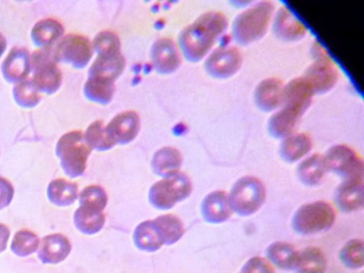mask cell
I'll list each match as a JSON object with an SVG mask.
<instances>
[{"label":"cell","mask_w":364,"mask_h":273,"mask_svg":"<svg viewBox=\"0 0 364 273\" xmlns=\"http://www.w3.org/2000/svg\"><path fill=\"white\" fill-rule=\"evenodd\" d=\"M116 85L114 81L99 77H88L85 83V96L93 102L108 105L114 98Z\"/></svg>","instance_id":"32"},{"label":"cell","mask_w":364,"mask_h":273,"mask_svg":"<svg viewBox=\"0 0 364 273\" xmlns=\"http://www.w3.org/2000/svg\"><path fill=\"white\" fill-rule=\"evenodd\" d=\"M228 19L223 13L208 11L186 26L178 36V47L189 62H199L210 53L217 38L225 31Z\"/></svg>","instance_id":"1"},{"label":"cell","mask_w":364,"mask_h":273,"mask_svg":"<svg viewBox=\"0 0 364 273\" xmlns=\"http://www.w3.org/2000/svg\"><path fill=\"white\" fill-rule=\"evenodd\" d=\"M274 34L284 42H296L306 34V27L302 21L287 6H282L277 12L274 21Z\"/></svg>","instance_id":"18"},{"label":"cell","mask_w":364,"mask_h":273,"mask_svg":"<svg viewBox=\"0 0 364 273\" xmlns=\"http://www.w3.org/2000/svg\"><path fill=\"white\" fill-rule=\"evenodd\" d=\"M274 6L270 1H261L242 11L234 19L232 36L240 45H249L263 38L269 28Z\"/></svg>","instance_id":"2"},{"label":"cell","mask_w":364,"mask_h":273,"mask_svg":"<svg viewBox=\"0 0 364 273\" xmlns=\"http://www.w3.org/2000/svg\"><path fill=\"white\" fill-rule=\"evenodd\" d=\"M334 202L343 213H350L364 206L363 178L346 179L336 188Z\"/></svg>","instance_id":"15"},{"label":"cell","mask_w":364,"mask_h":273,"mask_svg":"<svg viewBox=\"0 0 364 273\" xmlns=\"http://www.w3.org/2000/svg\"><path fill=\"white\" fill-rule=\"evenodd\" d=\"M71 251L72 243L69 238L56 232L42 239L38 250V257L43 264H57L67 259Z\"/></svg>","instance_id":"17"},{"label":"cell","mask_w":364,"mask_h":273,"mask_svg":"<svg viewBox=\"0 0 364 273\" xmlns=\"http://www.w3.org/2000/svg\"><path fill=\"white\" fill-rule=\"evenodd\" d=\"M39 236L31 230H21L14 234L11 241L12 253L18 257H27L31 254L36 253L40 247Z\"/></svg>","instance_id":"35"},{"label":"cell","mask_w":364,"mask_h":273,"mask_svg":"<svg viewBox=\"0 0 364 273\" xmlns=\"http://www.w3.org/2000/svg\"><path fill=\"white\" fill-rule=\"evenodd\" d=\"M73 219L74 225L80 232L95 235L105 225L106 215L104 211L80 206L76 209Z\"/></svg>","instance_id":"30"},{"label":"cell","mask_w":364,"mask_h":273,"mask_svg":"<svg viewBox=\"0 0 364 273\" xmlns=\"http://www.w3.org/2000/svg\"><path fill=\"white\" fill-rule=\"evenodd\" d=\"M57 62L70 64L82 70L88 65L93 57L92 43L80 34H67L54 48Z\"/></svg>","instance_id":"9"},{"label":"cell","mask_w":364,"mask_h":273,"mask_svg":"<svg viewBox=\"0 0 364 273\" xmlns=\"http://www.w3.org/2000/svg\"><path fill=\"white\" fill-rule=\"evenodd\" d=\"M91 147L85 139L84 132L73 130L63 134L56 145V155L65 174L77 178L85 174Z\"/></svg>","instance_id":"3"},{"label":"cell","mask_w":364,"mask_h":273,"mask_svg":"<svg viewBox=\"0 0 364 273\" xmlns=\"http://www.w3.org/2000/svg\"><path fill=\"white\" fill-rule=\"evenodd\" d=\"M265 200V186L257 177L250 175L236 181L229 193L232 211L240 217L255 215L263 206Z\"/></svg>","instance_id":"4"},{"label":"cell","mask_w":364,"mask_h":273,"mask_svg":"<svg viewBox=\"0 0 364 273\" xmlns=\"http://www.w3.org/2000/svg\"><path fill=\"white\" fill-rule=\"evenodd\" d=\"M31 81L40 93H56L63 83V73L59 70L53 47L40 48L31 55Z\"/></svg>","instance_id":"7"},{"label":"cell","mask_w":364,"mask_h":273,"mask_svg":"<svg viewBox=\"0 0 364 273\" xmlns=\"http://www.w3.org/2000/svg\"><path fill=\"white\" fill-rule=\"evenodd\" d=\"M313 96L312 89L301 77L291 79L283 87V108L291 109L302 117L312 104Z\"/></svg>","instance_id":"16"},{"label":"cell","mask_w":364,"mask_h":273,"mask_svg":"<svg viewBox=\"0 0 364 273\" xmlns=\"http://www.w3.org/2000/svg\"><path fill=\"white\" fill-rule=\"evenodd\" d=\"M312 147L313 142L311 136L304 132H298L283 139L279 153L284 161L294 164L308 155Z\"/></svg>","instance_id":"23"},{"label":"cell","mask_w":364,"mask_h":273,"mask_svg":"<svg viewBox=\"0 0 364 273\" xmlns=\"http://www.w3.org/2000/svg\"><path fill=\"white\" fill-rule=\"evenodd\" d=\"M164 245H172L182 239L185 234V226L182 220L176 215L168 213V215H159L153 220Z\"/></svg>","instance_id":"31"},{"label":"cell","mask_w":364,"mask_h":273,"mask_svg":"<svg viewBox=\"0 0 364 273\" xmlns=\"http://www.w3.org/2000/svg\"><path fill=\"white\" fill-rule=\"evenodd\" d=\"M242 65V53L234 46H223L215 49L204 63L208 74L217 79L231 78L240 70Z\"/></svg>","instance_id":"11"},{"label":"cell","mask_w":364,"mask_h":273,"mask_svg":"<svg viewBox=\"0 0 364 273\" xmlns=\"http://www.w3.org/2000/svg\"><path fill=\"white\" fill-rule=\"evenodd\" d=\"M11 230L6 224L0 223V253L6 251L9 242Z\"/></svg>","instance_id":"42"},{"label":"cell","mask_w":364,"mask_h":273,"mask_svg":"<svg viewBox=\"0 0 364 273\" xmlns=\"http://www.w3.org/2000/svg\"><path fill=\"white\" fill-rule=\"evenodd\" d=\"M78 200L80 206L103 211L108 203V194L101 186L91 185L80 192Z\"/></svg>","instance_id":"39"},{"label":"cell","mask_w":364,"mask_h":273,"mask_svg":"<svg viewBox=\"0 0 364 273\" xmlns=\"http://www.w3.org/2000/svg\"><path fill=\"white\" fill-rule=\"evenodd\" d=\"M182 164V153L172 146H164L155 151L151 161L153 172L163 178L180 172Z\"/></svg>","instance_id":"21"},{"label":"cell","mask_w":364,"mask_h":273,"mask_svg":"<svg viewBox=\"0 0 364 273\" xmlns=\"http://www.w3.org/2000/svg\"><path fill=\"white\" fill-rule=\"evenodd\" d=\"M341 262L349 269H360L364 266V245L359 239L347 241L340 251Z\"/></svg>","instance_id":"36"},{"label":"cell","mask_w":364,"mask_h":273,"mask_svg":"<svg viewBox=\"0 0 364 273\" xmlns=\"http://www.w3.org/2000/svg\"><path fill=\"white\" fill-rule=\"evenodd\" d=\"M14 196V187L5 177H0V210L11 204Z\"/></svg>","instance_id":"41"},{"label":"cell","mask_w":364,"mask_h":273,"mask_svg":"<svg viewBox=\"0 0 364 273\" xmlns=\"http://www.w3.org/2000/svg\"><path fill=\"white\" fill-rule=\"evenodd\" d=\"M315 60L301 77L314 94H326L338 80V72L331 58L325 53H315Z\"/></svg>","instance_id":"10"},{"label":"cell","mask_w":364,"mask_h":273,"mask_svg":"<svg viewBox=\"0 0 364 273\" xmlns=\"http://www.w3.org/2000/svg\"><path fill=\"white\" fill-rule=\"evenodd\" d=\"M301 115L291 109L282 108L270 117L267 128L270 136L276 139H285L291 136Z\"/></svg>","instance_id":"28"},{"label":"cell","mask_w":364,"mask_h":273,"mask_svg":"<svg viewBox=\"0 0 364 273\" xmlns=\"http://www.w3.org/2000/svg\"><path fill=\"white\" fill-rule=\"evenodd\" d=\"M282 81L278 78H267L262 80L255 90V105L264 112H272L282 106Z\"/></svg>","instance_id":"20"},{"label":"cell","mask_w":364,"mask_h":273,"mask_svg":"<svg viewBox=\"0 0 364 273\" xmlns=\"http://www.w3.org/2000/svg\"><path fill=\"white\" fill-rule=\"evenodd\" d=\"M84 134L91 149H95L97 151H109L116 145L108 134L106 124L102 119H97L91 123Z\"/></svg>","instance_id":"34"},{"label":"cell","mask_w":364,"mask_h":273,"mask_svg":"<svg viewBox=\"0 0 364 273\" xmlns=\"http://www.w3.org/2000/svg\"><path fill=\"white\" fill-rule=\"evenodd\" d=\"M139 115L133 110L123 111L118 113L112 121L106 125L110 138L116 144L125 145L135 140L140 132Z\"/></svg>","instance_id":"13"},{"label":"cell","mask_w":364,"mask_h":273,"mask_svg":"<svg viewBox=\"0 0 364 273\" xmlns=\"http://www.w3.org/2000/svg\"><path fill=\"white\" fill-rule=\"evenodd\" d=\"M133 240L138 250L149 252V253L159 251L164 245L153 220H146V221L141 222L135 228Z\"/></svg>","instance_id":"29"},{"label":"cell","mask_w":364,"mask_h":273,"mask_svg":"<svg viewBox=\"0 0 364 273\" xmlns=\"http://www.w3.org/2000/svg\"><path fill=\"white\" fill-rule=\"evenodd\" d=\"M6 49H7V40H6L4 34L0 32V58H1V55H4Z\"/></svg>","instance_id":"43"},{"label":"cell","mask_w":364,"mask_h":273,"mask_svg":"<svg viewBox=\"0 0 364 273\" xmlns=\"http://www.w3.org/2000/svg\"><path fill=\"white\" fill-rule=\"evenodd\" d=\"M127 61L122 53L112 55H97L88 70V77H99L116 81L124 72Z\"/></svg>","instance_id":"22"},{"label":"cell","mask_w":364,"mask_h":273,"mask_svg":"<svg viewBox=\"0 0 364 273\" xmlns=\"http://www.w3.org/2000/svg\"><path fill=\"white\" fill-rule=\"evenodd\" d=\"M336 222V211L325 200L308 203L296 210L291 228L300 235H314L326 232Z\"/></svg>","instance_id":"5"},{"label":"cell","mask_w":364,"mask_h":273,"mask_svg":"<svg viewBox=\"0 0 364 273\" xmlns=\"http://www.w3.org/2000/svg\"><path fill=\"white\" fill-rule=\"evenodd\" d=\"M229 194L223 190L210 192L201 203V215L208 223H223L231 218Z\"/></svg>","instance_id":"19"},{"label":"cell","mask_w":364,"mask_h":273,"mask_svg":"<svg viewBox=\"0 0 364 273\" xmlns=\"http://www.w3.org/2000/svg\"><path fill=\"white\" fill-rule=\"evenodd\" d=\"M78 185L67 179L57 178L50 181L48 187V198L52 204L58 207L73 205L78 198Z\"/></svg>","instance_id":"27"},{"label":"cell","mask_w":364,"mask_h":273,"mask_svg":"<svg viewBox=\"0 0 364 273\" xmlns=\"http://www.w3.org/2000/svg\"><path fill=\"white\" fill-rule=\"evenodd\" d=\"M193 186L188 175L178 172L156 181L149 191V200L155 208L169 210L176 203L189 198Z\"/></svg>","instance_id":"6"},{"label":"cell","mask_w":364,"mask_h":273,"mask_svg":"<svg viewBox=\"0 0 364 273\" xmlns=\"http://www.w3.org/2000/svg\"><path fill=\"white\" fill-rule=\"evenodd\" d=\"M242 273H274V269L266 258L255 256L242 266Z\"/></svg>","instance_id":"40"},{"label":"cell","mask_w":364,"mask_h":273,"mask_svg":"<svg viewBox=\"0 0 364 273\" xmlns=\"http://www.w3.org/2000/svg\"><path fill=\"white\" fill-rule=\"evenodd\" d=\"M151 62L157 73L163 75L176 72L182 63L180 50L171 38H159L151 47Z\"/></svg>","instance_id":"12"},{"label":"cell","mask_w":364,"mask_h":273,"mask_svg":"<svg viewBox=\"0 0 364 273\" xmlns=\"http://www.w3.org/2000/svg\"><path fill=\"white\" fill-rule=\"evenodd\" d=\"M92 48L97 55H118L121 53V41L118 34L103 30L93 38Z\"/></svg>","instance_id":"38"},{"label":"cell","mask_w":364,"mask_h":273,"mask_svg":"<svg viewBox=\"0 0 364 273\" xmlns=\"http://www.w3.org/2000/svg\"><path fill=\"white\" fill-rule=\"evenodd\" d=\"M65 34V27L55 18L41 19L33 26L31 38L33 44L40 48L52 47Z\"/></svg>","instance_id":"24"},{"label":"cell","mask_w":364,"mask_h":273,"mask_svg":"<svg viewBox=\"0 0 364 273\" xmlns=\"http://www.w3.org/2000/svg\"><path fill=\"white\" fill-rule=\"evenodd\" d=\"M326 168L323 156L321 154H313L310 157L300 162L297 168V177L304 185L309 187L321 185L325 178Z\"/></svg>","instance_id":"25"},{"label":"cell","mask_w":364,"mask_h":273,"mask_svg":"<svg viewBox=\"0 0 364 273\" xmlns=\"http://www.w3.org/2000/svg\"><path fill=\"white\" fill-rule=\"evenodd\" d=\"M31 72V55L24 47H14L1 64L4 78L10 83L22 82Z\"/></svg>","instance_id":"14"},{"label":"cell","mask_w":364,"mask_h":273,"mask_svg":"<svg viewBox=\"0 0 364 273\" xmlns=\"http://www.w3.org/2000/svg\"><path fill=\"white\" fill-rule=\"evenodd\" d=\"M327 259L318 247H308L298 251L293 271L295 273H325Z\"/></svg>","instance_id":"26"},{"label":"cell","mask_w":364,"mask_h":273,"mask_svg":"<svg viewBox=\"0 0 364 273\" xmlns=\"http://www.w3.org/2000/svg\"><path fill=\"white\" fill-rule=\"evenodd\" d=\"M14 97L18 106L23 108H35L41 100V93L38 91L31 79H26L14 85Z\"/></svg>","instance_id":"37"},{"label":"cell","mask_w":364,"mask_h":273,"mask_svg":"<svg viewBox=\"0 0 364 273\" xmlns=\"http://www.w3.org/2000/svg\"><path fill=\"white\" fill-rule=\"evenodd\" d=\"M323 160L327 172L338 175L343 181L363 178V160L348 145H333L326 151Z\"/></svg>","instance_id":"8"},{"label":"cell","mask_w":364,"mask_h":273,"mask_svg":"<svg viewBox=\"0 0 364 273\" xmlns=\"http://www.w3.org/2000/svg\"><path fill=\"white\" fill-rule=\"evenodd\" d=\"M298 251L287 242H274L266 250L267 260L282 270H293Z\"/></svg>","instance_id":"33"}]
</instances>
